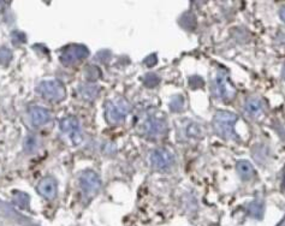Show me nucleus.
I'll return each mask as SVG.
<instances>
[{"instance_id":"12","label":"nucleus","mask_w":285,"mask_h":226,"mask_svg":"<svg viewBox=\"0 0 285 226\" xmlns=\"http://www.w3.org/2000/svg\"><path fill=\"white\" fill-rule=\"evenodd\" d=\"M282 17H283V19L285 21V7L282 10Z\"/></svg>"},{"instance_id":"2","label":"nucleus","mask_w":285,"mask_h":226,"mask_svg":"<svg viewBox=\"0 0 285 226\" xmlns=\"http://www.w3.org/2000/svg\"><path fill=\"white\" fill-rule=\"evenodd\" d=\"M89 52L83 45H71V46L64 49L60 55V61L65 66H70L77 61H81L86 56H88Z\"/></svg>"},{"instance_id":"3","label":"nucleus","mask_w":285,"mask_h":226,"mask_svg":"<svg viewBox=\"0 0 285 226\" xmlns=\"http://www.w3.org/2000/svg\"><path fill=\"white\" fill-rule=\"evenodd\" d=\"M60 130L64 134L69 135V137L71 138L73 145H80L83 141V136H82L81 132V126L80 121L77 120V118L75 117H65L60 120Z\"/></svg>"},{"instance_id":"4","label":"nucleus","mask_w":285,"mask_h":226,"mask_svg":"<svg viewBox=\"0 0 285 226\" xmlns=\"http://www.w3.org/2000/svg\"><path fill=\"white\" fill-rule=\"evenodd\" d=\"M80 184L82 191L86 196L92 197L98 193L101 186L100 178L95 172L93 171H84L80 177Z\"/></svg>"},{"instance_id":"7","label":"nucleus","mask_w":285,"mask_h":226,"mask_svg":"<svg viewBox=\"0 0 285 226\" xmlns=\"http://www.w3.org/2000/svg\"><path fill=\"white\" fill-rule=\"evenodd\" d=\"M30 119L35 126H42L51 120V113L46 109L34 106L29 110Z\"/></svg>"},{"instance_id":"11","label":"nucleus","mask_w":285,"mask_h":226,"mask_svg":"<svg viewBox=\"0 0 285 226\" xmlns=\"http://www.w3.org/2000/svg\"><path fill=\"white\" fill-rule=\"evenodd\" d=\"M12 59V53L7 49H0V64L6 65Z\"/></svg>"},{"instance_id":"1","label":"nucleus","mask_w":285,"mask_h":226,"mask_svg":"<svg viewBox=\"0 0 285 226\" xmlns=\"http://www.w3.org/2000/svg\"><path fill=\"white\" fill-rule=\"evenodd\" d=\"M38 93L42 98L53 103H60L66 98V89L60 81L49 80L39 84Z\"/></svg>"},{"instance_id":"9","label":"nucleus","mask_w":285,"mask_h":226,"mask_svg":"<svg viewBox=\"0 0 285 226\" xmlns=\"http://www.w3.org/2000/svg\"><path fill=\"white\" fill-rule=\"evenodd\" d=\"M152 163H153L155 168H165L170 163V157L165 152H157V153H154L153 158H152Z\"/></svg>"},{"instance_id":"6","label":"nucleus","mask_w":285,"mask_h":226,"mask_svg":"<svg viewBox=\"0 0 285 226\" xmlns=\"http://www.w3.org/2000/svg\"><path fill=\"white\" fill-rule=\"evenodd\" d=\"M39 193L41 194V196H44L47 200H53L57 196L58 193V183L56 180L55 177L47 176L42 178L38 185Z\"/></svg>"},{"instance_id":"8","label":"nucleus","mask_w":285,"mask_h":226,"mask_svg":"<svg viewBox=\"0 0 285 226\" xmlns=\"http://www.w3.org/2000/svg\"><path fill=\"white\" fill-rule=\"evenodd\" d=\"M78 92L84 100H93L98 95V87L92 86V84H83L80 87Z\"/></svg>"},{"instance_id":"5","label":"nucleus","mask_w":285,"mask_h":226,"mask_svg":"<svg viewBox=\"0 0 285 226\" xmlns=\"http://www.w3.org/2000/svg\"><path fill=\"white\" fill-rule=\"evenodd\" d=\"M129 112L125 101H110L106 104V118L110 123H118Z\"/></svg>"},{"instance_id":"10","label":"nucleus","mask_w":285,"mask_h":226,"mask_svg":"<svg viewBox=\"0 0 285 226\" xmlns=\"http://www.w3.org/2000/svg\"><path fill=\"white\" fill-rule=\"evenodd\" d=\"M13 202L19 207L27 208L28 205H29V196L25 193H22V191H15L13 193Z\"/></svg>"}]
</instances>
